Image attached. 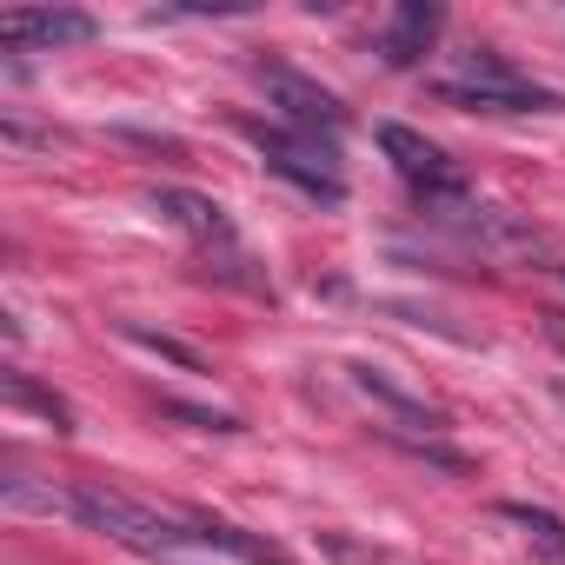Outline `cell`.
<instances>
[{
	"label": "cell",
	"instance_id": "obj_1",
	"mask_svg": "<svg viewBox=\"0 0 565 565\" xmlns=\"http://www.w3.org/2000/svg\"><path fill=\"white\" fill-rule=\"evenodd\" d=\"M67 519L107 532L114 545L127 552H147V558H180V552H226V558H246V565H279V552L239 525H220V519H180V512H153L127 492H107V486H74L67 492Z\"/></svg>",
	"mask_w": 565,
	"mask_h": 565
},
{
	"label": "cell",
	"instance_id": "obj_2",
	"mask_svg": "<svg viewBox=\"0 0 565 565\" xmlns=\"http://www.w3.org/2000/svg\"><path fill=\"white\" fill-rule=\"evenodd\" d=\"M147 206H153L167 226H180V233L193 239V253H200L206 273H220L226 287H239V294H266V273H259L253 246L239 239V226L226 220L220 200H206V193H193V186H153Z\"/></svg>",
	"mask_w": 565,
	"mask_h": 565
},
{
	"label": "cell",
	"instance_id": "obj_3",
	"mask_svg": "<svg viewBox=\"0 0 565 565\" xmlns=\"http://www.w3.org/2000/svg\"><path fill=\"white\" fill-rule=\"evenodd\" d=\"M446 107H472V114H558L565 100L552 87H539L532 74H519L505 54L492 47H466L452 54V74L433 87Z\"/></svg>",
	"mask_w": 565,
	"mask_h": 565
},
{
	"label": "cell",
	"instance_id": "obj_4",
	"mask_svg": "<svg viewBox=\"0 0 565 565\" xmlns=\"http://www.w3.org/2000/svg\"><path fill=\"white\" fill-rule=\"evenodd\" d=\"M253 147H259L266 173H279L287 186H300L307 200H320V206H340L347 200V173H340L333 140H313V134H294V127H253Z\"/></svg>",
	"mask_w": 565,
	"mask_h": 565
},
{
	"label": "cell",
	"instance_id": "obj_5",
	"mask_svg": "<svg viewBox=\"0 0 565 565\" xmlns=\"http://www.w3.org/2000/svg\"><path fill=\"white\" fill-rule=\"evenodd\" d=\"M380 147H386V160H393V173L413 186V200L439 220V213H452V206H466V173L446 160V147H433L426 134H413V127H399V120H386L380 127Z\"/></svg>",
	"mask_w": 565,
	"mask_h": 565
},
{
	"label": "cell",
	"instance_id": "obj_6",
	"mask_svg": "<svg viewBox=\"0 0 565 565\" xmlns=\"http://www.w3.org/2000/svg\"><path fill=\"white\" fill-rule=\"evenodd\" d=\"M259 81H266L273 107L287 114L294 134H313V140H340V134H347V107H340L333 87H320V81H307V74H294V67H259Z\"/></svg>",
	"mask_w": 565,
	"mask_h": 565
},
{
	"label": "cell",
	"instance_id": "obj_7",
	"mask_svg": "<svg viewBox=\"0 0 565 565\" xmlns=\"http://www.w3.org/2000/svg\"><path fill=\"white\" fill-rule=\"evenodd\" d=\"M100 28L81 8H14V14H0V41L8 47H81Z\"/></svg>",
	"mask_w": 565,
	"mask_h": 565
},
{
	"label": "cell",
	"instance_id": "obj_8",
	"mask_svg": "<svg viewBox=\"0 0 565 565\" xmlns=\"http://www.w3.org/2000/svg\"><path fill=\"white\" fill-rule=\"evenodd\" d=\"M439 8L433 0H399L393 8V21H386V34H380V54H386V67H419L426 61V47L439 41Z\"/></svg>",
	"mask_w": 565,
	"mask_h": 565
},
{
	"label": "cell",
	"instance_id": "obj_9",
	"mask_svg": "<svg viewBox=\"0 0 565 565\" xmlns=\"http://www.w3.org/2000/svg\"><path fill=\"white\" fill-rule=\"evenodd\" d=\"M499 519L525 532V545L539 552V565H565V519L552 505H525V499H499Z\"/></svg>",
	"mask_w": 565,
	"mask_h": 565
},
{
	"label": "cell",
	"instance_id": "obj_10",
	"mask_svg": "<svg viewBox=\"0 0 565 565\" xmlns=\"http://www.w3.org/2000/svg\"><path fill=\"white\" fill-rule=\"evenodd\" d=\"M8 406H28V413H41L54 433H74V413H67V399H54V393H41L28 373H8Z\"/></svg>",
	"mask_w": 565,
	"mask_h": 565
}]
</instances>
